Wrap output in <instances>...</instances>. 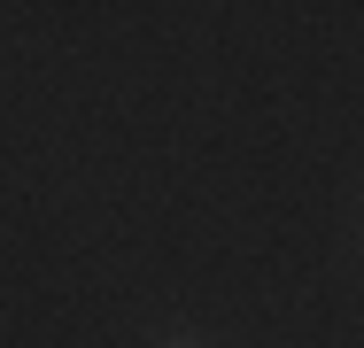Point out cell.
<instances>
[{
  "label": "cell",
  "instance_id": "6da1fadb",
  "mask_svg": "<svg viewBox=\"0 0 364 348\" xmlns=\"http://www.w3.org/2000/svg\"><path fill=\"white\" fill-rule=\"evenodd\" d=\"M171 348H186V341H171Z\"/></svg>",
  "mask_w": 364,
  "mask_h": 348
}]
</instances>
